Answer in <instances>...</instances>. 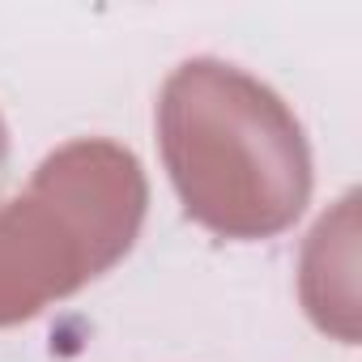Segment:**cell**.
<instances>
[{
    "label": "cell",
    "mask_w": 362,
    "mask_h": 362,
    "mask_svg": "<svg viewBox=\"0 0 362 362\" xmlns=\"http://www.w3.org/2000/svg\"><path fill=\"white\" fill-rule=\"evenodd\" d=\"M149 209L141 158L107 136L52 149L30 184L0 205V328L111 273L136 243Z\"/></svg>",
    "instance_id": "obj_2"
},
{
    "label": "cell",
    "mask_w": 362,
    "mask_h": 362,
    "mask_svg": "<svg viewBox=\"0 0 362 362\" xmlns=\"http://www.w3.org/2000/svg\"><path fill=\"white\" fill-rule=\"evenodd\" d=\"M5 179H9V128L0 119V188H5Z\"/></svg>",
    "instance_id": "obj_3"
},
{
    "label": "cell",
    "mask_w": 362,
    "mask_h": 362,
    "mask_svg": "<svg viewBox=\"0 0 362 362\" xmlns=\"http://www.w3.org/2000/svg\"><path fill=\"white\" fill-rule=\"evenodd\" d=\"M158 145L184 214L218 239H273L311 201V145L277 90L197 56L158 94Z\"/></svg>",
    "instance_id": "obj_1"
}]
</instances>
